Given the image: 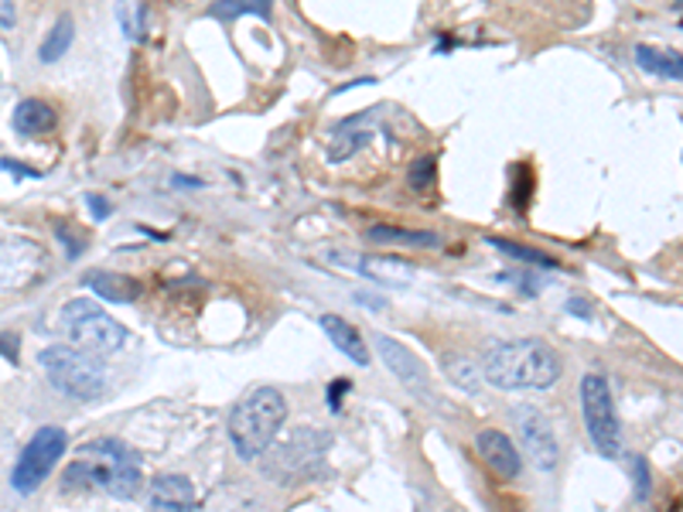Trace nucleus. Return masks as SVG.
I'll list each match as a JSON object with an SVG mask.
<instances>
[{"instance_id": "f257e3e1", "label": "nucleus", "mask_w": 683, "mask_h": 512, "mask_svg": "<svg viewBox=\"0 0 683 512\" xmlns=\"http://www.w3.org/2000/svg\"><path fill=\"white\" fill-rule=\"evenodd\" d=\"M483 376L496 390H550L561 379V358L540 339L492 342L483 352Z\"/></svg>"}, {"instance_id": "2f4dec72", "label": "nucleus", "mask_w": 683, "mask_h": 512, "mask_svg": "<svg viewBox=\"0 0 683 512\" xmlns=\"http://www.w3.org/2000/svg\"><path fill=\"white\" fill-rule=\"evenodd\" d=\"M568 312H574V315H581V318H588L591 315V307L581 301V297H574V301H568Z\"/></svg>"}, {"instance_id": "393cba45", "label": "nucleus", "mask_w": 683, "mask_h": 512, "mask_svg": "<svg viewBox=\"0 0 683 512\" xmlns=\"http://www.w3.org/2000/svg\"><path fill=\"white\" fill-rule=\"evenodd\" d=\"M366 144H369V134H366V131L352 134L349 126H342L339 141L332 144V161H345V158H352V154H356L359 147H366Z\"/></svg>"}, {"instance_id": "9b49d317", "label": "nucleus", "mask_w": 683, "mask_h": 512, "mask_svg": "<svg viewBox=\"0 0 683 512\" xmlns=\"http://www.w3.org/2000/svg\"><path fill=\"white\" fill-rule=\"evenodd\" d=\"M45 253L24 236H0V291H21L41 273Z\"/></svg>"}, {"instance_id": "aec40b11", "label": "nucleus", "mask_w": 683, "mask_h": 512, "mask_svg": "<svg viewBox=\"0 0 683 512\" xmlns=\"http://www.w3.org/2000/svg\"><path fill=\"white\" fill-rule=\"evenodd\" d=\"M72 38H75V24H72V17H69V14H62V17L56 21V28L48 32V38L41 41V48H38V59H41L45 65L59 62V59L65 56V51H69Z\"/></svg>"}, {"instance_id": "7c9ffc66", "label": "nucleus", "mask_w": 683, "mask_h": 512, "mask_svg": "<svg viewBox=\"0 0 683 512\" xmlns=\"http://www.w3.org/2000/svg\"><path fill=\"white\" fill-rule=\"evenodd\" d=\"M356 304L373 307V312H383V307H387V301H383V297H376V294H356Z\"/></svg>"}, {"instance_id": "9d476101", "label": "nucleus", "mask_w": 683, "mask_h": 512, "mask_svg": "<svg viewBox=\"0 0 683 512\" xmlns=\"http://www.w3.org/2000/svg\"><path fill=\"white\" fill-rule=\"evenodd\" d=\"M373 345H376L379 358H383L387 369L397 376V382H400L403 390H411L420 403H431V406L438 403V393L431 387V379H427L424 363H420V358L407 345L390 339V336H373Z\"/></svg>"}, {"instance_id": "412c9836", "label": "nucleus", "mask_w": 683, "mask_h": 512, "mask_svg": "<svg viewBox=\"0 0 683 512\" xmlns=\"http://www.w3.org/2000/svg\"><path fill=\"white\" fill-rule=\"evenodd\" d=\"M489 246L499 249V253H505L510 260L526 264V267H544V270H558V267H561L558 260H553V256H547V253H540V249H529V246H520V243H510V240H499V236H489Z\"/></svg>"}, {"instance_id": "c756f323", "label": "nucleus", "mask_w": 683, "mask_h": 512, "mask_svg": "<svg viewBox=\"0 0 683 512\" xmlns=\"http://www.w3.org/2000/svg\"><path fill=\"white\" fill-rule=\"evenodd\" d=\"M86 202H89V209H93V216H96V219H110V212H113V209H110V202H107V198L89 195Z\"/></svg>"}, {"instance_id": "473e14b6", "label": "nucleus", "mask_w": 683, "mask_h": 512, "mask_svg": "<svg viewBox=\"0 0 683 512\" xmlns=\"http://www.w3.org/2000/svg\"><path fill=\"white\" fill-rule=\"evenodd\" d=\"M174 185H185V188H198V182H195V178H188V174H174Z\"/></svg>"}, {"instance_id": "ddd939ff", "label": "nucleus", "mask_w": 683, "mask_h": 512, "mask_svg": "<svg viewBox=\"0 0 683 512\" xmlns=\"http://www.w3.org/2000/svg\"><path fill=\"white\" fill-rule=\"evenodd\" d=\"M147 505L161 509V512H174V509L192 512L195 509V485L185 475H161L150 481Z\"/></svg>"}, {"instance_id": "6e6552de", "label": "nucleus", "mask_w": 683, "mask_h": 512, "mask_svg": "<svg viewBox=\"0 0 683 512\" xmlns=\"http://www.w3.org/2000/svg\"><path fill=\"white\" fill-rule=\"evenodd\" d=\"M65 448H69V438H65L62 427H56V424L41 427L35 438L24 444L17 465H14V475H11L14 492L32 496L38 485L52 475V468L59 465V458L65 454Z\"/></svg>"}, {"instance_id": "2eb2a0df", "label": "nucleus", "mask_w": 683, "mask_h": 512, "mask_svg": "<svg viewBox=\"0 0 683 512\" xmlns=\"http://www.w3.org/2000/svg\"><path fill=\"white\" fill-rule=\"evenodd\" d=\"M83 284L89 291H96V297H103V301H113V304H131L141 297V284L134 277H126V273H113V270H89L83 277Z\"/></svg>"}, {"instance_id": "c85d7f7f", "label": "nucleus", "mask_w": 683, "mask_h": 512, "mask_svg": "<svg viewBox=\"0 0 683 512\" xmlns=\"http://www.w3.org/2000/svg\"><path fill=\"white\" fill-rule=\"evenodd\" d=\"M636 478H639L636 499H649V468H646V461H643V458H636Z\"/></svg>"}, {"instance_id": "f3484780", "label": "nucleus", "mask_w": 683, "mask_h": 512, "mask_svg": "<svg viewBox=\"0 0 683 512\" xmlns=\"http://www.w3.org/2000/svg\"><path fill=\"white\" fill-rule=\"evenodd\" d=\"M356 264H345V267H356L363 277L369 280H379V284H393V288H403L414 280V267L403 264V260H387V256H352Z\"/></svg>"}, {"instance_id": "b1692460", "label": "nucleus", "mask_w": 683, "mask_h": 512, "mask_svg": "<svg viewBox=\"0 0 683 512\" xmlns=\"http://www.w3.org/2000/svg\"><path fill=\"white\" fill-rule=\"evenodd\" d=\"M117 21H120V32L126 38L141 41L144 38V0H117Z\"/></svg>"}, {"instance_id": "4be33fe9", "label": "nucleus", "mask_w": 683, "mask_h": 512, "mask_svg": "<svg viewBox=\"0 0 683 512\" xmlns=\"http://www.w3.org/2000/svg\"><path fill=\"white\" fill-rule=\"evenodd\" d=\"M478 369H483V366H478L475 358H468V355H444V373H448V379L454 382V387L468 390V393L478 390V379H483V373H478Z\"/></svg>"}, {"instance_id": "dca6fc26", "label": "nucleus", "mask_w": 683, "mask_h": 512, "mask_svg": "<svg viewBox=\"0 0 683 512\" xmlns=\"http://www.w3.org/2000/svg\"><path fill=\"white\" fill-rule=\"evenodd\" d=\"M56 110L48 107L45 99H21L14 107V131L21 137H41V134H52L56 131Z\"/></svg>"}, {"instance_id": "f03ea898", "label": "nucleus", "mask_w": 683, "mask_h": 512, "mask_svg": "<svg viewBox=\"0 0 683 512\" xmlns=\"http://www.w3.org/2000/svg\"><path fill=\"white\" fill-rule=\"evenodd\" d=\"M141 458L117 438L89 441L80 458L65 468V489H99L113 499L131 502L141 492Z\"/></svg>"}, {"instance_id": "f8f14e48", "label": "nucleus", "mask_w": 683, "mask_h": 512, "mask_svg": "<svg viewBox=\"0 0 683 512\" xmlns=\"http://www.w3.org/2000/svg\"><path fill=\"white\" fill-rule=\"evenodd\" d=\"M475 451L499 478H516L520 468H523L520 448L513 444V438H505V434L496 430V427H486V430L475 434Z\"/></svg>"}, {"instance_id": "bb28decb", "label": "nucleus", "mask_w": 683, "mask_h": 512, "mask_svg": "<svg viewBox=\"0 0 683 512\" xmlns=\"http://www.w3.org/2000/svg\"><path fill=\"white\" fill-rule=\"evenodd\" d=\"M499 280H510V284H520L523 294H540V280L529 273H499Z\"/></svg>"}, {"instance_id": "a211bd4d", "label": "nucleus", "mask_w": 683, "mask_h": 512, "mask_svg": "<svg viewBox=\"0 0 683 512\" xmlns=\"http://www.w3.org/2000/svg\"><path fill=\"white\" fill-rule=\"evenodd\" d=\"M636 65L656 80H676L683 83V56L680 51H667L656 45H636Z\"/></svg>"}, {"instance_id": "39448f33", "label": "nucleus", "mask_w": 683, "mask_h": 512, "mask_svg": "<svg viewBox=\"0 0 683 512\" xmlns=\"http://www.w3.org/2000/svg\"><path fill=\"white\" fill-rule=\"evenodd\" d=\"M62 328L72 339V345H80L99 358L120 352L126 342H131L126 328L107 312V307H99L89 297H75L62 307Z\"/></svg>"}, {"instance_id": "20e7f679", "label": "nucleus", "mask_w": 683, "mask_h": 512, "mask_svg": "<svg viewBox=\"0 0 683 512\" xmlns=\"http://www.w3.org/2000/svg\"><path fill=\"white\" fill-rule=\"evenodd\" d=\"M38 363L48 382L72 400H96L107 390V369L99 366V355L80 345H48Z\"/></svg>"}, {"instance_id": "4468645a", "label": "nucleus", "mask_w": 683, "mask_h": 512, "mask_svg": "<svg viewBox=\"0 0 683 512\" xmlns=\"http://www.w3.org/2000/svg\"><path fill=\"white\" fill-rule=\"evenodd\" d=\"M318 325H321V331H325L328 339H332V345L345 358H352L356 366H369V345L363 342V336L345 318H339V315H321Z\"/></svg>"}, {"instance_id": "a878e982", "label": "nucleus", "mask_w": 683, "mask_h": 512, "mask_svg": "<svg viewBox=\"0 0 683 512\" xmlns=\"http://www.w3.org/2000/svg\"><path fill=\"white\" fill-rule=\"evenodd\" d=\"M431 182H435V158H420L411 168V188L424 192V188H431Z\"/></svg>"}, {"instance_id": "1a4fd4ad", "label": "nucleus", "mask_w": 683, "mask_h": 512, "mask_svg": "<svg viewBox=\"0 0 683 512\" xmlns=\"http://www.w3.org/2000/svg\"><path fill=\"white\" fill-rule=\"evenodd\" d=\"M513 427L520 434L523 454L534 461V468L540 472H553L561 461V444L553 438L550 420L540 414L537 406H513Z\"/></svg>"}, {"instance_id": "5701e85b", "label": "nucleus", "mask_w": 683, "mask_h": 512, "mask_svg": "<svg viewBox=\"0 0 683 512\" xmlns=\"http://www.w3.org/2000/svg\"><path fill=\"white\" fill-rule=\"evenodd\" d=\"M212 17L219 21H233V17H243V14H253V17H270V0H216L209 8Z\"/></svg>"}, {"instance_id": "423d86ee", "label": "nucleus", "mask_w": 683, "mask_h": 512, "mask_svg": "<svg viewBox=\"0 0 683 512\" xmlns=\"http://www.w3.org/2000/svg\"><path fill=\"white\" fill-rule=\"evenodd\" d=\"M577 397H581V417H585L588 438L598 448V454L619 458L622 454V427H619L609 379H605L601 373H585L581 376Z\"/></svg>"}, {"instance_id": "7ed1b4c3", "label": "nucleus", "mask_w": 683, "mask_h": 512, "mask_svg": "<svg viewBox=\"0 0 683 512\" xmlns=\"http://www.w3.org/2000/svg\"><path fill=\"white\" fill-rule=\"evenodd\" d=\"M284 417H288V403L277 387H260L246 393L230 414V441L240 461H260L270 451Z\"/></svg>"}, {"instance_id": "0eeeda50", "label": "nucleus", "mask_w": 683, "mask_h": 512, "mask_svg": "<svg viewBox=\"0 0 683 512\" xmlns=\"http://www.w3.org/2000/svg\"><path fill=\"white\" fill-rule=\"evenodd\" d=\"M328 444H332V438H328L325 430L301 427V430L291 434L284 444H277L264 458V472L277 485H291L294 478H305L321 465V458L328 454Z\"/></svg>"}, {"instance_id": "6ab92c4d", "label": "nucleus", "mask_w": 683, "mask_h": 512, "mask_svg": "<svg viewBox=\"0 0 683 512\" xmlns=\"http://www.w3.org/2000/svg\"><path fill=\"white\" fill-rule=\"evenodd\" d=\"M369 243L379 246H414V249H435L441 240L435 233H420V229H400V225H369Z\"/></svg>"}, {"instance_id": "cd10ccee", "label": "nucleus", "mask_w": 683, "mask_h": 512, "mask_svg": "<svg viewBox=\"0 0 683 512\" xmlns=\"http://www.w3.org/2000/svg\"><path fill=\"white\" fill-rule=\"evenodd\" d=\"M14 24H17V4L14 0H0V28L11 32Z\"/></svg>"}]
</instances>
